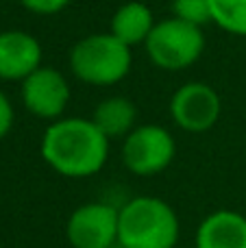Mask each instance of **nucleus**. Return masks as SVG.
I'll use <instances>...</instances> for the list:
<instances>
[{
    "label": "nucleus",
    "mask_w": 246,
    "mask_h": 248,
    "mask_svg": "<svg viewBox=\"0 0 246 248\" xmlns=\"http://www.w3.org/2000/svg\"><path fill=\"white\" fill-rule=\"evenodd\" d=\"M109 137L92 118H59L46 126L39 141L42 159L50 170L68 179H90L109 159Z\"/></svg>",
    "instance_id": "nucleus-1"
},
{
    "label": "nucleus",
    "mask_w": 246,
    "mask_h": 248,
    "mask_svg": "<svg viewBox=\"0 0 246 248\" xmlns=\"http://www.w3.org/2000/svg\"><path fill=\"white\" fill-rule=\"evenodd\" d=\"M179 237V216L164 198L135 196L118 207L120 248H177Z\"/></svg>",
    "instance_id": "nucleus-2"
},
{
    "label": "nucleus",
    "mask_w": 246,
    "mask_h": 248,
    "mask_svg": "<svg viewBox=\"0 0 246 248\" xmlns=\"http://www.w3.org/2000/svg\"><path fill=\"white\" fill-rule=\"evenodd\" d=\"M74 78L92 87H111L122 83L133 65V48L111 33H92L81 37L68 55Z\"/></svg>",
    "instance_id": "nucleus-3"
},
{
    "label": "nucleus",
    "mask_w": 246,
    "mask_h": 248,
    "mask_svg": "<svg viewBox=\"0 0 246 248\" xmlns=\"http://www.w3.org/2000/svg\"><path fill=\"white\" fill-rule=\"evenodd\" d=\"M205 46L207 39L203 26L170 16L157 20L155 29L144 44V50L155 68L166 72H179L192 68L203 57Z\"/></svg>",
    "instance_id": "nucleus-4"
},
{
    "label": "nucleus",
    "mask_w": 246,
    "mask_h": 248,
    "mask_svg": "<svg viewBox=\"0 0 246 248\" xmlns=\"http://www.w3.org/2000/svg\"><path fill=\"white\" fill-rule=\"evenodd\" d=\"M177 155L172 133L161 124H138L122 140V163L135 176H157L168 170Z\"/></svg>",
    "instance_id": "nucleus-5"
},
{
    "label": "nucleus",
    "mask_w": 246,
    "mask_h": 248,
    "mask_svg": "<svg viewBox=\"0 0 246 248\" xmlns=\"http://www.w3.org/2000/svg\"><path fill=\"white\" fill-rule=\"evenodd\" d=\"M174 126L185 133H207L220 120V94L205 81H187L174 90L168 105Z\"/></svg>",
    "instance_id": "nucleus-6"
},
{
    "label": "nucleus",
    "mask_w": 246,
    "mask_h": 248,
    "mask_svg": "<svg viewBox=\"0 0 246 248\" xmlns=\"http://www.w3.org/2000/svg\"><path fill=\"white\" fill-rule=\"evenodd\" d=\"M20 98L31 116L55 122L63 118L72 98V90L61 70L42 65L20 83Z\"/></svg>",
    "instance_id": "nucleus-7"
},
{
    "label": "nucleus",
    "mask_w": 246,
    "mask_h": 248,
    "mask_svg": "<svg viewBox=\"0 0 246 248\" xmlns=\"http://www.w3.org/2000/svg\"><path fill=\"white\" fill-rule=\"evenodd\" d=\"M70 248H113L118 246V207L103 201L78 205L65 222Z\"/></svg>",
    "instance_id": "nucleus-8"
},
{
    "label": "nucleus",
    "mask_w": 246,
    "mask_h": 248,
    "mask_svg": "<svg viewBox=\"0 0 246 248\" xmlns=\"http://www.w3.org/2000/svg\"><path fill=\"white\" fill-rule=\"evenodd\" d=\"M44 50L35 35L26 31H2L0 33V81H24L42 68Z\"/></svg>",
    "instance_id": "nucleus-9"
},
{
    "label": "nucleus",
    "mask_w": 246,
    "mask_h": 248,
    "mask_svg": "<svg viewBox=\"0 0 246 248\" xmlns=\"http://www.w3.org/2000/svg\"><path fill=\"white\" fill-rule=\"evenodd\" d=\"M196 248H246V216L235 209H216L196 227Z\"/></svg>",
    "instance_id": "nucleus-10"
},
{
    "label": "nucleus",
    "mask_w": 246,
    "mask_h": 248,
    "mask_svg": "<svg viewBox=\"0 0 246 248\" xmlns=\"http://www.w3.org/2000/svg\"><path fill=\"white\" fill-rule=\"evenodd\" d=\"M157 20L153 16V9L146 2L139 0H129L122 7L116 9L111 16V24H109V33L118 37L122 44L129 48L144 46L148 35L153 33Z\"/></svg>",
    "instance_id": "nucleus-11"
},
{
    "label": "nucleus",
    "mask_w": 246,
    "mask_h": 248,
    "mask_svg": "<svg viewBox=\"0 0 246 248\" xmlns=\"http://www.w3.org/2000/svg\"><path fill=\"white\" fill-rule=\"evenodd\" d=\"M92 120L109 140H124L138 126V107L126 96H107L96 105Z\"/></svg>",
    "instance_id": "nucleus-12"
},
{
    "label": "nucleus",
    "mask_w": 246,
    "mask_h": 248,
    "mask_svg": "<svg viewBox=\"0 0 246 248\" xmlns=\"http://www.w3.org/2000/svg\"><path fill=\"white\" fill-rule=\"evenodd\" d=\"M212 24L235 37H246V0H209Z\"/></svg>",
    "instance_id": "nucleus-13"
},
{
    "label": "nucleus",
    "mask_w": 246,
    "mask_h": 248,
    "mask_svg": "<svg viewBox=\"0 0 246 248\" xmlns=\"http://www.w3.org/2000/svg\"><path fill=\"white\" fill-rule=\"evenodd\" d=\"M172 16L190 24L205 26L212 22L209 0H172Z\"/></svg>",
    "instance_id": "nucleus-14"
},
{
    "label": "nucleus",
    "mask_w": 246,
    "mask_h": 248,
    "mask_svg": "<svg viewBox=\"0 0 246 248\" xmlns=\"http://www.w3.org/2000/svg\"><path fill=\"white\" fill-rule=\"evenodd\" d=\"M17 2L35 16H57L68 9L72 0H17Z\"/></svg>",
    "instance_id": "nucleus-15"
},
{
    "label": "nucleus",
    "mask_w": 246,
    "mask_h": 248,
    "mask_svg": "<svg viewBox=\"0 0 246 248\" xmlns=\"http://www.w3.org/2000/svg\"><path fill=\"white\" fill-rule=\"evenodd\" d=\"M13 122H15V111H13V105L11 100L7 98L4 92H0V140L11 133Z\"/></svg>",
    "instance_id": "nucleus-16"
}]
</instances>
